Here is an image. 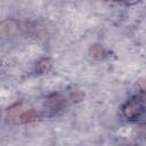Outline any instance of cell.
Here are the masks:
<instances>
[{"label":"cell","mask_w":146,"mask_h":146,"mask_svg":"<svg viewBox=\"0 0 146 146\" xmlns=\"http://www.w3.org/2000/svg\"><path fill=\"white\" fill-rule=\"evenodd\" d=\"M145 97H136L127 102L122 108L123 115L129 119V120H136L138 119L143 113H144V107H145Z\"/></svg>","instance_id":"1"},{"label":"cell","mask_w":146,"mask_h":146,"mask_svg":"<svg viewBox=\"0 0 146 146\" xmlns=\"http://www.w3.org/2000/svg\"><path fill=\"white\" fill-rule=\"evenodd\" d=\"M40 117V114L33 110H30L27 108L26 111H24L19 116L18 119L16 120L17 123H30V122H33L35 120H38Z\"/></svg>","instance_id":"2"},{"label":"cell","mask_w":146,"mask_h":146,"mask_svg":"<svg viewBox=\"0 0 146 146\" xmlns=\"http://www.w3.org/2000/svg\"><path fill=\"white\" fill-rule=\"evenodd\" d=\"M26 110H27V106H25L24 104H17V105H14V106L9 107V108L6 111V115H7L8 119L16 121V120L18 119V116H19L24 111H26Z\"/></svg>","instance_id":"3"},{"label":"cell","mask_w":146,"mask_h":146,"mask_svg":"<svg viewBox=\"0 0 146 146\" xmlns=\"http://www.w3.org/2000/svg\"><path fill=\"white\" fill-rule=\"evenodd\" d=\"M51 68V60L49 58H43L38 62L36 64V71L39 73H47Z\"/></svg>","instance_id":"4"},{"label":"cell","mask_w":146,"mask_h":146,"mask_svg":"<svg viewBox=\"0 0 146 146\" xmlns=\"http://www.w3.org/2000/svg\"><path fill=\"white\" fill-rule=\"evenodd\" d=\"M90 56L95 59H102L105 57V50L103 49V47L98 46V44H94L90 48Z\"/></svg>","instance_id":"5"},{"label":"cell","mask_w":146,"mask_h":146,"mask_svg":"<svg viewBox=\"0 0 146 146\" xmlns=\"http://www.w3.org/2000/svg\"><path fill=\"white\" fill-rule=\"evenodd\" d=\"M136 88H138L140 90H146V76H143L139 80H137Z\"/></svg>","instance_id":"6"},{"label":"cell","mask_w":146,"mask_h":146,"mask_svg":"<svg viewBox=\"0 0 146 146\" xmlns=\"http://www.w3.org/2000/svg\"><path fill=\"white\" fill-rule=\"evenodd\" d=\"M137 131H138V135H139L140 137H143V138L146 139V123L139 124L138 128H137Z\"/></svg>","instance_id":"7"},{"label":"cell","mask_w":146,"mask_h":146,"mask_svg":"<svg viewBox=\"0 0 146 146\" xmlns=\"http://www.w3.org/2000/svg\"><path fill=\"white\" fill-rule=\"evenodd\" d=\"M105 1H114V2H121V3L128 5V6H132V5L138 3L140 0H105Z\"/></svg>","instance_id":"8"},{"label":"cell","mask_w":146,"mask_h":146,"mask_svg":"<svg viewBox=\"0 0 146 146\" xmlns=\"http://www.w3.org/2000/svg\"><path fill=\"white\" fill-rule=\"evenodd\" d=\"M71 98H72L73 102H80V100H82V98H83V92H81V91H74V92L72 94Z\"/></svg>","instance_id":"9"}]
</instances>
